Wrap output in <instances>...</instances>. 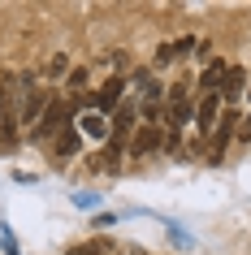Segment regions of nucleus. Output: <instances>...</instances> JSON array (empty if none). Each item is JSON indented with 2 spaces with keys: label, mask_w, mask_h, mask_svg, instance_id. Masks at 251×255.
Here are the masks:
<instances>
[{
  "label": "nucleus",
  "mask_w": 251,
  "mask_h": 255,
  "mask_svg": "<svg viewBox=\"0 0 251 255\" xmlns=\"http://www.w3.org/2000/svg\"><path fill=\"white\" fill-rule=\"evenodd\" d=\"M74 113H78V100H52L48 113L39 117V126L30 130V138H35V143H43V138H61L69 126H74Z\"/></svg>",
  "instance_id": "f257e3e1"
},
{
  "label": "nucleus",
  "mask_w": 251,
  "mask_h": 255,
  "mask_svg": "<svg viewBox=\"0 0 251 255\" xmlns=\"http://www.w3.org/2000/svg\"><path fill=\"white\" fill-rule=\"evenodd\" d=\"M22 82H26V87H22L26 95H22V113H17V121L35 130V126H39V117L48 113V104H52V100H48V91H43V87H35V78H22Z\"/></svg>",
  "instance_id": "f03ea898"
},
{
  "label": "nucleus",
  "mask_w": 251,
  "mask_h": 255,
  "mask_svg": "<svg viewBox=\"0 0 251 255\" xmlns=\"http://www.w3.org/2000/svg\"><path fill=\"white\" fill-rule=\"evenodd\" d=\"M238 121H243V117H238L234 108H225V113H221V121H217V130H212V143H208V160H221V156H225V147H230V138L238 134Z\"/></svg>",
  "instance_id": "7ed1b4c3"
},
{
  "label": "nucleus",
  "mask_w": 251,
  "mask_h": 255,
  "mask_svg": "<svg viewBox=\"0 0 251 255\" xmlns=\"http://www.w3.org/2000/svg\"><path fill=\"white\" fill-rule=\"evenodd\" d=\"M121 95H126V78H121V74H113V78H108L104 87H100V91L91 95L95 113H100V117H108V113H117V108H121Z\"/></svg>",
  "instance_id": "20e7f679"
},
{
  "label": "nucleus",
  "mask_w": 251,
  "mask_h": 255,
  "mask_svg": "<svg viewBox=\"0 0 251 255\" xmlns=\"http://www.w3.org/2000/svg\"><path fill=\"white\" fill-rule=\"evenodd\" d=\"M221 95H208V100H199V108H195V126L204 130V134H212L217 130V121H221Z\"/></svg>",
  "instance_id": "39448f33"
},
{
  "label": "nucleus",
  "mask_w": 251,
  "mask_h": 255,
  "mask_svg": "<svg viewBox=\"0 0 251 255\" xmlns=\"http://www.w3.org/2000/svg\"><path fill=\"white\" fill-rule=\"evenodd\" d=\"M160 147V126H139L134 130V138H130V156H152V151Z\"/></svg>",
  "instance_id": "423d86ee"
},
{
  "label": "nucleus",
  "mask_w": 251,
  "mask_h": 255,
  "mask_svg": "<svg viewBox=\"0 0 251 255\" xmlns=\"http://www.w3.org/2000/svg\"><path fill=\"white\" fill-rule=\"evenodd\" d=\"M225 74H230V65H225V61H212V65L199 74V95H204V100H208V95H221Z\"/></svg>",
  "instance_id": "0eeeda50"
},
{
  "label": "nucleus",
  "mask_w": 251,
  "mask_h": 255,
  "mask_svg": "<svg viewBox=\"0 0 251 255\" xmlns=\"http://www.w3.org/2000/svg\"><path fill=\"white\" fill-rule=\"evenodd\" d=\"M134 87L143 91V104H160V100H165V82H156L147 69H139V74H134Z\"/></svg>",
  "instance_id": "6e6552de"
},
{
  "label": "nucleus",
  "mask_w": 251,
  "mask_h": 255,
  "mask_svg": "<svg viewBox=\"0 0 251 255\" xmlns=\"http://www.w3.org/2000/svg\"><path fill=\"white\" fill-rule=\"evenodd\" d=\"M243 91H247V69L230 65V74H225V82H221V100H238Z\"/></svg>",
  "instance_id": "1a4fd4ad"
},
{
  "label": "nucleus",
  "mask_w": 251,
  "mask_h": 255,
  "mask_svg": "<svg viewBox=\"0 0 251 255\" xmlns=\"http://www.w3.org/2000/svg\"><path fill=\"white\" fill-rule=\"evenodd\" d=\"M134 130V108L121 104L117 113H113V143H126V134Z\"/></svg>",
  "instance_id": "9d476101"
},
{
  "label": "nucleus",
  "mask_w": 251,
  "mask_h": 255,
  "mask_svg": "<svg viewBox=\"0 0 251 255\" xmlns=\"http://www.w3.org/2000/svg\"><path fill=\"white\" fill-rule=\"evenodd\" d=\"M191 117H195V108H191V100H182V104H169V108H165V126H169V130L186 126Z\"/></svg>",
  "instance_id": "9b49d317"
},
{
  "label": "nucleus",
  "mask_w": 251,
  "mask_h": 255,
  "mask_svg": "<svg viewBox=\"0 0 251 255\" xmlns=\"http://www.w3.org/2000/svg\"><path fill=\"white\" fill-rule=\"evenodd\" d=\"M78 147H82V138H78V126H69L65 134L56 138V156H61V160H69V156H74Z\"/></svg>",
  "instance_id": "f8f14e48"
},
{
  "label": "nucleus",
  "mask_w": 251,
  "mask_h": 255,
  "mask_svg": "<svg viewBox=\"0 0 251 255\" xmlns=\"http://www.w3.org/2000/svg\"><path fill=\"white\" fill-rule=\"evenodd\" d=\"M121 151H126V143H113V138H108V147H104V160L95 164V169H117V164H121Z\"/></svg>",
  "instance_id": "ddd939ff"
},
{
  "label": "nucleus",
  "mask_w": 251,
  "mask_h": 255,
  "mask_svg": "<svg viewBox=\"0 0 251 255\" xmlns=\"http://www.w3.org/2000/svg\"><path fill=\"white\" fill-rule=\"evenodd\" d=\"M82 130H87V134H108V126H104V117H100V113H87V117H82Z\"/></svg>",
  "instance_id": "4468645a"
},
{
  "label": "nucleus",
  "mask_w": 251,
  "mask_h": 255,
  "mask_svg": "<svg viewBox=\"0 0 251 255\" xmlns=\"http://www.w3.org/2000/svg\"><path fill=\"white\" fill-rule=\"evenodd\" d=\"M69 255H113V247L108 242H87V247H78V251H69Z\"/></svg>",
  "instance_id": "2eb2a0df"
},
{
  "label": "nucleus",
  "mask_w": 251,
  "mask_h": 255,
  "mask_svg": "<svg viewBox=\"0 0 251 255\" xmlns=\"http://www.w3.org/2000/svg\"><path fill=\"white\" fill-rule=\"evenodd\" d=\"M65 87H69V91H78V87H87V69H69V78H65Z\"/></svg>",
  "instance_id": "dca6fc26"
},
{
  "label": "nucleus",
  "mask_w": 251,
  "mask_h": 255,
  "mask_svg": "<svg viewBox=\"0 0 251 255\" xmlns=\"http://www.w3.org/2000/svg\"><path fill=\"white\" fill-rule=\"evenodd\" d=\"M169 61H178V48H173V43L156 48V65H169Z\"/></svg>",
  "instance_id": "f3484780"
},
{
  "label": "nucleus",
  "mask_w": 251,
  "mask_h": 255,
  "mask_svg": "<svg viewBox=\"0 0 251 255\" xmlns=\"http://www.w3.org/2000/svg\"><path fill=\"white\" fill-rule=\"evenodd\" d=\"M238 138H243V143H247V138H251V113H247V117H243V121H238Z\"/></svg>",
  "instance_id": "a211bd4d"
},
{
  "label": "nucleus",
  "mask_w": 251,
  "mask_h": 255,
  "mask_svg": "<svg viewBox=\"0 0 251 255\" xmlns=\"http://www.w3.org/2000/svg\"><path fill=\"white\" fill-rule=\"evenodd\" d=\"M0 242H4V251H9V255H17V242H13V234H4Z\"/></svg>",
  "instance_id": "6ab92c4d"
},
{
  "label": "nucleus",
  "mask_w": 251,
  "mask_h": 255,
  "mask_svg": "<svg viewBox=\"0 0 251 255\" xmlns=\"http://www.w3.org/2000/svg\"><path fill=\"white\" fill-rule=\"evenodd\" d=\"M247 91H251V87H247Z\"/></svg>",
  "instance_id": "aec40b11"
}]
</instances>
